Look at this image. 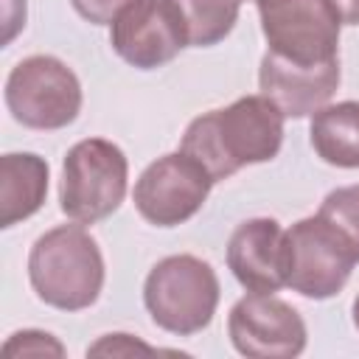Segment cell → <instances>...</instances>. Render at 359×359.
<instances>
[{
	"label": "cell",
	"instance_id": "1",
	"mask_svg": "<svg viewBox=\"0 0 359 359\" xmlns=\"http://www.w3.org/2000/svg\"><path fill=\"white\" fill-rule=\"evenodd\" d=\"M283 121L286 115L266 95H244L224 109L194 118L182 135L180 151L202 163L213 182H219L244 165L278 157L283 146Z\"/></svg>",
	"mask_w": 359,
	"mask_h": 359
},
{
	"label": "cell",
	"instance_id": "2",
	"mask_svg": "<svg viewBox=\"0 0 359 359\" xmlns=\"http://www.w3.org/2000/svg\"><path fill=\"white\" fill-rule=\"evenodd\" d=\"M28 280L45 306L59 311L90 309L104 289L98 241L79 222L42 233L28 252Z\"/></svg>",
	"mask_w": 359,
	"mask_h": 359
},
{
	"label": "cell",
	"instance_id": "3",
	"mask_svg": "<svg viewBox=\"0 0 359 359\" xmlns=\"http://www.w3.org/2000/svg\"><path fill=\"white\" fill-rule=\"evenodd\" d=\"M219 294L222 289L213 266L185 252L157 261L143 283V303L151 323L177 337H191L208 328Z\"/></svg>",
	"mask_w": 359,
	"mask_h": 359
},
{
	"label": "cell",
	"instance_id": "4",
	"mask_svg": "<svg viewBox=\"0 0 359 359\" xmlns=\"http://www.w3.org/2000/svg\"><path fill=\"white\" fill-rule=\"evenodd\" d=\"M126 185L129 163L123 149L104 137H87L65 154L59 208L79 224H95L121 208Z\"/></svg>",
	"mask_w": 359,
	"mask_h": 359
},
{
	"label": "cell",
	"instance_id": "5",
	"mask_svg": "<svg viewBox=\"0 0 359 359\" xmlns=\"http://www.w3.org/2000/svg\"><path fill=\"white\" fill-rule=\"evenodd\" d=\"M6 107L28 129H65L81 109V84L56 56L36 53L17 62L6 79Z\"/></svg>",
	"mask_w": 359,
	"mask_h": 359
},
{
	"label": "cell",
	"instance_id": "6",
	"mask_svg": "<svg viewBox=\"0 0 359 359\" xmlns=\"http://www.w3.org/2000/svg\"><path fill=\"white\" fill-rule=\"evenodd\" d=\"M269 50L294 65L339 59L342 17L331 0H255Z\"/></svg>",
	"mask_w": 359,
	"mask_h": 359
},
{
	"label": "cell",
	"instance_id": "7",
	"mask_svg": "<svg viewBox=\"0 0 359 359\" xmlns=\"http://www.w3.org/2000/svg\"><path fill=\"white\" fill-rule=\"evenodd\" d=\"M356 252L320 213L286 230V286L309 300H328L342 292Z\"/></svg>",
	"mask_w": 359,
	"mask_h": 359
},
{
	"label": "cell",
	"instance_id": "8",
	"mask_svg": "<svg viewBox=\"0 0 359 359\" xmlns=\"http://www.w3.org/2000/svg\"><path fill=\"white\" fill-rule=\"evenodd\" d=\"M213 188V177L185 151L157 157L135 182V208L154 227H177L196 216Z\"/></svg>",
	"mask_w": 359,
	"mask_h": 359
},
{
	"label": "cell",
	"instance_id": "9",
	"mask_svg": "<svg viewBox=\"0 0 359 359\" xmlns=\"http://www.w3.org/2000/svg\"><path fill=\"white\" fill-rule=\"evenodd\" d=\"M112 50L140 70L168 65L185 45L188 28L174 0H132L109 25Z\"/></svg>",
	"mask_w": 359,
	"mask_h": 359
},
{
	"label": "cell",
	"instance_id": "10",
	"mask_svg": "<svg viewBox=\"0 0 359 359\" xmlns=\"http://www.w3.org/2000/svg\"><path fill=\"white\" fill-rule=\"evenodd\" d=\"M233 348L250 359H292L306 351V323L294 306L275 294H244L227 317Z\"/></svg>",
	"mask_w": 359,
	"mask_h": 359
},
{
	"label": "cell",
	"instance_id": "11",
	"mask_svg": "<svg viewBox=\"0 0 359 359\" xmlns=\"http://www.w3.org/2000/svg\"><path fill=\"white\" fill-rule=\"evenodd\" d=\"M233 278L255 294H275L286 286V230L269 216L241 222L227 241Z\"/></svg>",
	"mask_w": 359,
	"mask_h": 359
},
{
	"label": "cell",
	"instance_id": "12",
	"mask_svg": "<svg viewBox=\"0 0 359 359\" xmlns=\"http://www.w3.org/2000/svg\"><path fill=\"white\" fill-rule=\"evenodd\" d=\"M258 84L261 95H266L286 118H306L334 98L339 87V59L325 65H294L266 50Z\"/></svg>",
	"mask_w": 359,
	"mask_h": 359
},
{
	"label": "cell",
	"instance_id": "13",
	"mask_svg": "<svg viewBox=\"0 0 359 359\" xmlns=\"http://www.w3.org/2000/svg\"><path fill=\"white\" fill-rule=\"evenodd\" d=\"M48 174V163L34 151L0 157V227H14L45 205Z\"/></svg>",
	"mask_w": 359,
	"mask_h": 359
},
{
	"label": "cell",
	"instance_id": "14",
	"mask_svg": "<svg viewBox=\"0 0 359 359\" xmlns=\"http://www.w3.org/2000/svg\"><path fill=\"white\" fill-rule=\"evenodd\" d=\"M309 140L323 163L359 168V101H337L317 109L311 115Z\"/></svg>",
	"mask_w": 359,
	"mask_h": 359
},
{
	"label": "cell",
	"instance_id": "15",
	"mask_svg": "<svg viewBox=\"0 0 359 359\" xmlns=\"http://www.w3.org/2000/svg\"><path fill=\"white\" fill-rule=\"evenodd\" d=\"M182 11L185 28H188V45L208 48L222 42L236 20L244 0H174Z\"/></svg>",
	"mask_w": 359,
	"mask_h": 359
},
{
	"label": "cell",
	"instance_id": "16",
	"mask_svg": "<svg viewBox=\"0 0 359 359\" xmlns=\"http://www.w3.org/2000/svg\"><path fill=\"white\" fill-rule=\"evenodd\" d=\"M317 213L339 230V236L351 244L359 261V185H342L331 191Z\"/></svg>",
	"mask_w": 359,
	"mask_h": 359
},
{
	"label": "cell",
	"instance_id": "17",
	"mask_svg": "<svg viewBox=\"0 0 359 359\" xmlns=\"http://www.w3.org/2000/svg\"><path fill=\"white\" fill-rule=\"evenodd\" d=\"M3 353L6 356H65V345L48 334V331H36V328H28V331H17L6 339L3 345Z\"/></svg>",
	"mask_w": 359,
	"mask_h": 359
},
{
	"label": "cell",
	"instance_id": "18",
	"mask_svg": "<svg viewBox=\"0 0 359 359\" xmlns=\"http://www.w3.org/2000/svg\"><path fill=\"white\" fill-rule=\"evenodd\" d=\"M132 0H70V6L93 25H112V20L129 6Z\"/></svg>",
	"mask_w": 359,
	"mask_h": 359
},
{
	"label": "cell",
	"instance_id": "19",
	"mask_svg": "<svg viewBox=\"0 0 359 359\" xmlns=\"http://www.w3.org/2000/svg\"><path fill=\"white\" fill-rule=\"evenodd\" d=\"M132 351H151L149 345L132 339L129 334H107L104 339H98L93 348H87V353H132Z\"/></svg>",
	"mask_w": 359,
	"mask_h": 359
},
{
	"label": "cell",
	"instance_id": "20",
	"mask_svg": "<svg viewBox=\"0 0 359 359\" xmlns=\"http://www.w3.org/2000/svg\"><path fill=\"white\" fill-rule=\"evenodd\" d=\"M345 25H359V0H331Z\"/></svg>",
	"mask_w": 359,
	"mask_h": 359
},
{
	"label": "cell",
	"instance_id": "21",
	"mask_svg": "<svg viewBox=\"0 0 359 359\" xmlns=\"http://www.w3.org/2000/svg\"><path fill=\"white\" fill-rule=\"evenodd\" d=\"M353 325H356V331H359V294L353 297Z\"/></svg>",
	"mask_w": 359,
	"mask_h": 359
}]
</instances>
